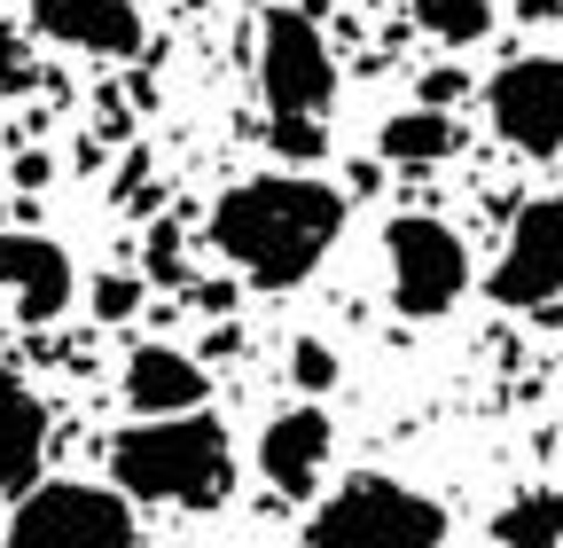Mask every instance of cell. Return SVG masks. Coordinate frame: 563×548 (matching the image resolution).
<instances>
[{
  "label": "cell",
  "instance_id": "cell-5",
  "mask_svg": "<svg viewBox=\"0 0 563 548\" xmlns=\"http://www.w3.org/2000/svg\"><path fill=\"white\" fill-rule=\"evenodd\" d=\"M258 95L266 118H329L336 102V55L306 9H266L258 17Z\"/></svg>",
  "mask_w": 563,
  "mask_h": 548
},
{
  "label": "cell",
  "instance_id": "cell-21",
  "mask_svg": "<svg viewBox=\"0 0 563 548\" xmlns=\"http://www.w3.org/2000/svg\"><path fill=\"white\" fill-rule=\"evenodd\" d=\"M16 79H24V32L0 24V87H16Z\"/></svg>",
  "mask_w": 563,
  "mask_h": 548
},
{
  "label": "cell",
  "instance_id": "cell-7",
  "mask_svg": "<svg viewBox=\"0 0 563 548\" xmlns=\"http://www.w3.org/2000/svg\"><path fill=\"white\" fill-rule=\"evenodd\" d=\"M485 298L509 306V314H540L563 298V188L532 196L525 212L509 220V243L485 274Z\"/></svg>",
  "mask_w": 563,
  "mask_h": 548
},
{
  "label": "cell",
  "instance_id": "cell-16",
  "mask_svg": "<svg viewBox=\"0 0 563 548\" xmlns=\"http://www.w3.org/2000/svg\"><path fill=\"white\" fill-rule=\"evenodd\" d=\"M415 24L431 32L439 47H477V40H493V0H415Z\"/></svg>",
  "mask_w": 563,
  "mask_h": 548
},
{
  "label": "cell",
  "instance_id": "cell-19",
  "mask_svg": "<svg viewBox=\"0 0 563 548\" xmlns=\"http://www.w3.org/2000/svg\"><path fill=\"white\" fill-rule=\"evenodd\" d=\"M462 95H470V72H462V63H439V72L415 79V110H454Z\"/></svg>",
  "mask_w": 563,
  "mask_h": 548
},
{
  "label": "cell",
  "instance_id": "cell-3",
  "mask_svg": "<svg viewBox=\"0 0 563 548\" xmlns=\"http://www.w3.org/2000/svg\"><path fill=\"white\" fill-rule=\"evenodd\" d=\"M306 548H446V509L384 470H352L313 509Z\"/></svg>",
  "mask_w": 563,
  "mask_h": 548
},
{
  "label": "cell",
  "instance_id": "cell-15",
  "mask_svg": "<svg viewBox=\"0 0 563 548\" xmlns=\"http://www.w3.org/2000/svg\"><path fill=\"white\" fill-rule=\"evenodd\" d=\"M501 548H563V486H517L493 517Z\"/></svg>",
  "mask_w": 563,
  "mask_h": 548
},
{
  "label": "cell",
  "instance_id": "cell-4",
  "mask_svg": "<svg viewBox=\"0 0 563 548\" xmlns=\"http://www.w3.org/2000/svg\"><path fill=\"white\" fill-rule=\"evenodd\" d=\"M0 548H133V502L87 478H47L16 502Z\"/></svg>",
  "mask_w": 563,
  "mask_h": 548
},
{
  "label": "cell",
  "instance_id": "cell-13",
  "mask_svg": "<svg viewBox=\"0 0 563 548\" xmlns=\"http://www.w3.org/2000/svg\"><path fill=\"white\" fill-rule=\"evenodd\" d=\"M40 454H47V407H40V392L16 369H0V494L32 486Z\"/></svg>",
  "mask_w": 563,
  "mask_h": 548
},
{
  "label": "cell",
  "instance_id": "cell-2",
  "mask_svg": "<svg viewBox=\"0 0 563 548\" xmlns=\"http://www.w3.org/2000/svg\"><path fill=\"white\" fill-rule=\"evenodd\" d=\"M110 494L157 509H220L235 494V447L203 416H150L110 439Z\"/></svg>",
  "mask_w": 563,
  "mask_h": 548
},
{
  "label": "cell",
  "instance_id": "cell-18",
  "mask_svg": "<svg viewBox=\"0 0 563 548\" xmlns=\"http://www.w3.org/2000/svg\"><path fill=\"white\" fill-rule=\"evenodd\" d=\"M290 384H298L306 399H321V392L336 384V353L321 346V337H298V346H290Z\"/></svg>",
  "mask_w": 563,
  "mask_h": 548
},
{
  "label": "cell",
  "instance_id": "cell-17",
  "mask_svg": "<svg viewBox=\"0 0 563 548\" xmlns=\"http://www.w3.org/2000/svg\"><path fill=\"white\" fill-rule=\"evenodd\" d=\"M274 157H290V173H306L313 157H329V125L321 118H266Z\"/></svg>",
  "mask_w": 563,
  "mask_h": 548
},
{
  "label": "cell",
  "instance_id": "cell-20",
  "mask_svg": "<svg viewBox=\"0 0 563 548\" xmlns=\"http://www.w3.org/2000/svg\"><path fill=\"white\" fill-rule=\"evenodd\" d=\"M87 306H95V321H133V306H141V283H133V274H102Z\"/></svg>",
  "mask_w": 563,
  "mask_h": 548
},
{
  "label": "cell",
  "instance_id": "cell-12",
  "mask_svg": "<svg viewBox=\"0 0 563 548\" xmlns=\"http://www.w3.org/2000/svg\"><path fill=\"white\" fill-rule=\"evenodd\" d=\"M203 392H211V376L180 346H133L125 353V407L141 424H150V416H196Z\"/></svg>",
  "mask_w": 563,
  "mask_h": 548
},
{
  "label": "cell",
  "instance_id": "cell-8",
  "mask_svg": "<svg viewBox=\"0 0 563 548\" xmlns=\"http://www.w3.org/2000/svg\"><path fill=\"white\" fill-rule=\"evenodd\" d=\"M485 118L517 157H555L563 150V55H517L493 72Z\"/></svg>",
  "mask_w": 563,
  "mask_h": 548
},
{
  "label": "cell",
  "instance_id": "cell-23",
  "mask_svg": "<svg viewBox=\"0 0 563 548\" xmlns=\"http://www.w3.org/2000/svg\"><path fill=\"white\" fill-rule=\"evenodd\" d=\"M517 17L525 24H548V17H563V0H517Z\"/></svg>",
  "mask_w": 563,
  "mask_h": 548
},
{
  "label": "cell",
  "instance_id": "cell-1",
  "mask_svg": "<svg viewBox=\"0 0 563 548\" xmlns=\"http://www.w3.org/2000/svg\"><path fill=\"white\" fill-rule=\"evenodd\" d=\"M344 235V188L321 173H258L235 180L203 220V243L220 251L251 291H298Z\"/></svg>",
  "mask_w": 563,
  "mask_h": 548
},
{
  "label": "cell",
  "instance_id": "cell-22",
  "mask_svg": "<svg viewBox=\"0 0 563 548\" xmlns=\"http://www.w3.org/2000/svg\"><path fill=\"white\" fill-rule=\"evenodd\" d=\"M47 173H55L47 150H40V157H16V188H47Z\"/></svg>",
  "mask_w": 563,
  "mask_h": 548
},
{
  "label": "cell",
  "instance_id": "cell-14",
  "mask_svg": "<svg viewBox=\"0 0 563 548\" xmlns=\"http://www.w3.org/2000/svg\"><path fill=\"white\" fill-rule=\"evenodd\" d=\"M462 150V125H454V110H391L384 125H376V165H399V173H431V165H446Z\"/></svg>",
  "mask_w": 563,
  "mask_h": 548
},
{
  "label": "cell",
  "instance_id": "cell-9",
  "mask_svg": "<svg viewBox=\"0 0 563 548\" xmlns=\"http://www.w3.org/2000/svg\"><path fill=\"white\" fill-rule=\"evenodd\" d=\"M0 291H9L16 321H63L70 298H79V266L55 235H32V228H9L0 235Z\"/></svg>",
  "mask_w": 563,
  "mask_h": 548
},
{
  "label": "cell",
  "instance_id": "cell-10",
  "mask_svg": "<svg viewBox=\"0 0 563 548\" xmlns=\"http://www.w3.org/2000/svg\"><path fill=\"white\" fill-rule=\"evenodd\" d=\"M329 447H336V424L321 399H290L274 407V424L258 431V478L282 494H313L321 470H329Z\"/></svg>",
  "mask_w": 563,
  "mask_h": 548
},
{
  "label": "cell",
  "instance_id": "cell-11",
  "mask_svg": "<svg viewBox=\"0 0 563 548\" xmlns=\"http://www.w3.org/2000/svg\"><path fill=\"white\" fill-rule=\"evenodd\" d=\"M32 32L95 55V63H133L141 55V9L133 0H32Z\"/></svg>",
  "mask_w": 563,
  "mask_h": 548
},
{
  "label": "cell",
  "instance_id": "cell-6",
  "mask_svg": "<svg viewBox=\"0 0 563 548\" xmlns=\"http://www.w3.org/2000/svg\"><path fill=\"white\" fill-rule=\"evenodd\" d=\"M384 266H391V306L407 321H439L454 314V298L470 291V251L446 220L431 212H399L384 228Z\"/></svg>",
  "mask_w": 563,
  "mask_h": 548
}]
</instances>
